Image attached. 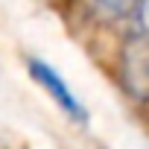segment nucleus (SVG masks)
<instances>
[{
  "label": "nucleus",
  "instance_id": "1",
  "mask_svg": "<svg viewBox=\"0 0 149 149\" xmlns=\"http://www.w3.org/2000/svg\"><path fill=\"white\" fill-rule=\"evenodd\" d=\"M117 82L132 102L149 105V38L146 35L126 32L117 53Z\"/></svg>",
  "mask_w": 149,
  "mask_h": 149
},
{
  "label": "nucleus",
  "instance_id": "2",
  "mask_svg": "<svg viewBox=\"0 0 149 149\" xmlns=\"http://www.w3.org/2000/svg\"><path fill=\"white\" fill-rule=\"evenodd\" d=\"M26 73H29V79L58 105V111H61L67 120L79 123V126H88V120H91L88 108L82 105V100L73 94V88L64 82V76H61L50 61H44L41 56H29V58H26Z\"/></svg>",
  "mask_w": 149,
  "mask_h": 149
},
{
  "label": "nucleus",
  "instance_id": "3",
  "mask_svg": "<svg viewBox=\"0 0 149 149\" xmlns=\"http://www.w3.org/2000/svg\"><path fill=\"white\" fill-rule=\"evenodd\" d=\"M134 3H137V0H91V9L100 15V21L120 24V21H129Z\"/></svg>",
  "mask_w": 149,
  "mask_h": 149
},
{
  "label": "nucleus",
  "instance_id": "4",
  "mask_svg": "<svg viewBox=\"0 0 149 149\" xmlns=\"http://www.w3.org/2000/svg\"><path fill=\"white\" fill-rule=\"evenodd\" d=\"M129 32L146 35L149 38V0H137L132 15H129Z\"/></svg>",
  "mask_w": 149,
  "mask_h": 149
}]
</instances>
